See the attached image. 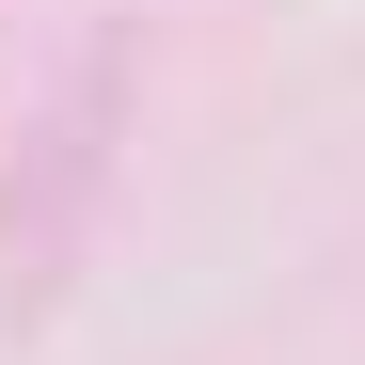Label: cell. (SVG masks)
Returning <instances> with one entry per match:
<instances>
[{
  "instance_id": "1",
  "label": "cell",
  "mask_w": 365,
  "mask_h": 365,
  "mask_svg": "<svg viewBox=\"0 0 365 365\" xmlns=\"http://www.w3.org/2000/svg\"><path fill=\"white\" fill-rule=\"evenodd\" d=\"M128 111H143L128 32H80V64L48 80V111L16 128V159H0V318H48L64 270L96 255L111 191H128Z\"/></svg>"
}]
</instances>
